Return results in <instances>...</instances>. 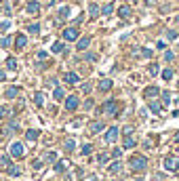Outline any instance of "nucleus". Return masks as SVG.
Here are the masks:
<instances>
[{"instance_id": "1", "label": "nucleus", "mask_w": 179, "mask_h": 181, "mask_svg": "<svg viewBox=\"0 0 179 181\" xmlns=\"http://www.w3.org/2000/svg\"><path fill=\"white\" fill-rule=\"evenodd\" d=\"M148 166V158L145 156H133L131 158V169L133 171H143Z\"/></svg>"}, {"instance_id": "2", "label": "nucleus", "mask_w": 179, "mask_h": 181, "mask_svg": "<svg viewBox=\"0 0 179 181\" xmlns=\"http://www.w3.org/2000/svg\"><path fill=\"white\" fill-rule=\"evenodd\" d=\"M103 114H110V116H120L118 103H116V101H108V103L103 105Z\"/></svg>"}, {"instance_id": "3", "label": "nucleus", "mask_w": 179, "mask_h": 181, "mask_svg": "<svg viewBox=\"0 0 179 181\" xmlns=\"http://www.w3.org/2000/svg\"><path fill=\"white\" fill-rule=\"evenodd\" d=\"M78 105H80V101H78V97H76V95H70V97L65 99V107H68L70 112H74Z\"/></svg>"}, {"instance_id": "4", "label": "nucleus", "mask_w": 179, "mask_h": 181, "mask_svg": "<svg viewBox=\"0 0 179 181\" xmlns=\"http://www.w3.org/2000/svg\"><path fill=\"white\" fill-rule=\"evenodd\" d=\"M164 169H167V171H177L179 169V160L173 158V156H169V158L164 160Z\"/></svg>"}, {"instance_id": "5", "label": "nucleus", "mask_w": 179, "mask_h": 181, "mask_svg": "<svg viewBox=\"0 0 179 181\" xmlns=\"http://www.w3.org/2000/svg\"><path fill=\"white\" fill-rule=\"evenodd\" d=\"M28 46V38H25V34H17V38H15V48L17 51H23Z\"/></svg>"}, {"instance_id": "6", "label": "nucleus", "mask_w": 179, "mask_h": 181, "mask_svg": "<svg viewBox=\"0 0 179 181\" xmlns=\"http://www.w3.org/2000/svg\"><path fill=\"white\" fill-rule=\"evenodd\" d=\"M116 139H118V129H116V127H110L108 133H105V141H108V143H114Z\"/></svg>"}, {"instance_id": "7", "label": "nucleus", "mask_w": 179, "mask_h": 181, "mask_svg": "<svg viewBox=\"0 0 179 181\" xmlns=\"http://www.w3.org/2000/svg\"><path fill=\"white\" fill-rule=\"evenodd\" d=\"M63 38L65 40H76L78 38V30L76 28H65L63 30Z\"/></svg>"}, {"instance_id": "8", "label": "nucleus", "mask_w": 179, "mask_h": 181, "mask_svg": "<svg viewBox=\"0 0 179 181\" xmlns=\"http://www.w3.org/2000/svg\"><path fill=\"white\" fill-rule=\"evenodd\" d=\"M63 80H65L68 84H78V82H80V76H78L76 72H68V74L63 76Z\"/></svg>"}, {"instance_id": "9", "label": "nucleus", "mask_w": 179, "mask_h": 181, "mask_svg": "<svg viewBox=\"0 0 179 181\" xmlns=\"http://www.w3.org/2000/svg\"><path fill=\"white\" fill-rule=\"evenodd\" d=\"M11 154H13L15 158H21V156H23V143H19V141L13 143V145H11Z\"/></svg>"}, {"instance_id": "10", "label": "nucleus", "mask_w": 179, "mask_h": 181, "mask_svg": "<svg viewBox=\"0 0 179 181\" xmlns=\"http://www.w3.org/2000/svg\"><path fill=\"white\" fill-rule=\"evenodd\" d=\"M158 95H160V89L158 87H148V89L143 90V97H148V99H154Z\"/></svg>"}, {"instance_id": "11", "label": "nucleus", "mask_w": 179, "mask_h": 181, "mask_svg": "<svg viewBox=\"0 0 179 181\" xmlns=\"http://www.w3.org/2000/svg\"><path fill=\"white\" fill-rule=\"evenodd\" d=\"M40 11V4L36 2V0H32V2H28V6H25V13H30V15H36Z\"/></svg>"}, {"instance_id": "12", "label": "nucleus", "mask_w": 179, "mask_h": 181, "mask_svg": "<svg viewBox=\"0 0 179 181\" xmlns=\"http://www.w3.org/2000/svg\"><path fill=\"white\" fill-rule=\"evenodd\" d=\"M89 44H91V38L87 36V38H80V40H78L76 48H78V51H87V48H89Z\"/></svg>"}, {"instance_id": "13", "label": "nucleus", "mask_w": 179, "mask_h": 181, "mask_svg": "<svg viewBox=\"0 0 179 181\" xmlns=\"http://www.w3.org/2000/svg\"><path fill=\"white\" fill-rule=\"evenodd\" d=\"M4 95H6L8 99H13V97H17V95H19V87H8V89L4 90Z\"/></svg>"}, {"instance_id": "14", "label": "nucleus", "mask_w": 179, "mask_h": 181, "mask_svg": "<svg viewBox=\"0 0 179 181\" xmlns=\"http://www.w3.org/2000/svg\"><path fill=\"white\" fill-rule=\"evenodd\" d=\"M135 145H137L135 137H131V135H124V147H127V150H131V147H135Z\"/></svg>"}, {"instance_id": "15", "label": "nucleus", "mask_w": 179, "mask_h": 181, "mask_svg": "<svg viewBox=\"0 0 179 181\" xmlns=\"http://www.w3.org/2000/svg\"><path fill=\"white\" fill-rule=\"evenodd\" d=\"M118 15H120L122 19L131 17V6H120V8H118Z\"/></svg>"}, {"instance_id": "16", "label": "nucleus", "mask_w": 179, "mask_h": 181, "mask_svg": "<svg viewBox=\"0 0 179 181\" xmlns=\"http://www.w3.org/2000/svg\"><path fill=\"white\" fill-rule=\"evenodd\" d=\"M15 131H17V120H11V122L4 127V133L8 135V133H15Z\"/></svg>"}, {"instance_id": "17", "label": "nucleus", "mask_w": 179, "mask_h": 181, "mask_svg": "<svg viewBox=\"0 0 179 181\" xmlns=\"http://www.w3.org/2000/svg\"><path fill=\"white\" fill-rule=\"evenodd\" d=\"M74 147H76V141H74V139H65L63 150H65V152H74Z\"/></svg>"}, {"instance_id": "18", "label": "nucleus", "mask_w": 179, "mask_h": 181, "mask_svg": "<svg viewBox=\"0 0 179 181\" xmlns=\"http://www.w3.org/2000/svg\"><path fill=\"white\" fill-rule=\"evenodd\" d=\"M53 97H55L57 101H61V99L65 97V93H63V89H61V87H57V89L53 90Z\"/></svg>"}, {"instance_id": "19", "label": "nucleus", "mask_w": 179, "mask_h": 181, "mask_svg": "<svg viewBox=\"0 0 179 181\" xmlns=\"http://www.w3.org/2000/svg\"><path fill=\"white\" fill-rule=\"evenodd\" d=\"M34 103H36L38 107L45 105V95H42V93H36V95H34Z\"/></svg>"}, {"instance_id": "20", "label": "nucleus", "mask_w": 179, "mask_h": 181, "mask_svg": "<svg viewBox=\"0 0 179 181\" xmlns=\"http://www.w3.org/2000/svg\"><path fill=\"white\" fill-rule=\"evenodd\" d=\"M150 110H152L154 114H162V110H164V107H162L160 103H156V101H154V103H150Z\"/></svg>"}, {"instance_id": "21", "label": "nucleus", "mask_w": 179, "mask_h": 181, "mask_svg": "<svg viewBox=\"0 0 179 181\" xmlns=\"http://www.w3.org/2000/svg\"><path fill=\"white\" fill-rule=\"evenodd\" d=\"M101 129H103V122H99V120H97V122H93V124H91V133H93V135H95V133H99V131H101Z\"/></svg>"}, {"instance_id": "22", "label": "nucleus", "mask_w": 179, "mask_h": 181, "mask_svg": "<svg viewBox=\"0 0 179 181\" xmlns=\"http://www.w3.org/2000/svg\"><path fill=\"white\" fill-rule=\"evenodd\" d=\"M99 89H101V90H110V89H112V80H108V78L101 80V82H99Z\"/></svg>"}, {"instance_id": "23", "label": "nucleus", "mask_w": 179, "mask_h": 181, "mask_svg": "<svg viewBox=\"0 0 179 181\" xmlns=\"http://www.w3.org/2000/svg\"><path fill=\"white\" fill-rule=\"evenodd\" d=\"M63 48H65V44H63V42H59V40H57V42H55V44H53V48H51V51H53V53H63Z\"/></svg>"}, {"instance_id": "24", "label": "nucleus", "mask_w": 179, "mask_h": 181, "mask_svg": "<svg viewBox=\"0 0 179 181\" xmlns=\"http://www.w3.org/2000/svg\"><path fill=\"white\" fill-rule=\"evenodd\" d=\"M25 139H28V141H36V139H38V131H28V133H25Z\"/></svg>"}, {"instance_id": "25", "label": "nucleus", "mask_w": 179, "mask_h": 181, "mask_svg": "<svg viewBox=\"0 0 179 181\" xmlns=\"http://www.w3.org/2000/svg\"><path fill=\"white\" fill-rule=\"evenodd\" d=\"M120 171H122V162H114L110 166V173H120Z\"/></svg>"}, {"instance_id": "26", "label": "nucleus", "mask_w": 179, "mask_h": 181, "mask_svg": "<svg viewBox=\"0 0 179 181\" xmlns=\"http://www.w3.org/2000/svg\"><path fill=\"white\" fill-rule=\"evenodd\" d=\"M6 173H8V177H17L19 175V169L17 166H6Z\"/></svg>"}, {"instance_id": "27", "label": "nucleus", "mask_w": 179, "mask_h": 181, "mask_svg": "<svg viewBox=\"0 0 179 181\" xmlns=\"http://www.w3.org/2000/svg\"><path fill=\"white\" fill-rule=\"evenodd\" d=\"M89 15L93 17V19H95V17L99 15V6H97V4H91V8H89Z\"/></svg>"}, {"instance_id": "28", "label": "nucleus", "mask_w": 179, "mask_h": 181, "mask_svg": "<svg viewBox=\"0 0 179 181\" xmlns=\"http://www.w3.org/2000/svg\"><path fill=\"white\" fill-rule=\"evenodd\" d=\"M101 13H103V15H112V13H114V6H112V2H110V4H105V6L101 8Z\"/></svg>"}, {"instance_id": "29", "label": "nucleus", "mask_w": 179, "mask_h": 181, "mask_svg": "<svg viewBox=\"0 0 179 181\" xmlns=\"http://www.w3.org/2000/svg\"><path fill=\"white\" fill-rule=\"evenodd\" d=\"M28 32H30V34H38V32H40V25H38V23H32V25H28Z\"/></svg>"}, {"instance_id": "30", "label": "nucleus", "mask_w": 179, "mask_h": 181, "mask_svg": "<svg viewBox=\"0 0 179 181\" xmlns=\"http://www.w3.org/2000/svg\"><path fill=\"white\" fill-rule=\"evenodd\" d=\"M6 65H8V70H17V59L8 57V59H6Z\"/></svg>"}, {"instance_id": "31", "label": "nucleus", "mask_w": 179, "mask_h": 181, "mask_svg": "<svg viewBox=\"0 0 179 181\" xmlns=\"http://www.w3.org/2000/svg\"><path fill=\"white\" fill-rule=\"evenodd\" d=\"M68 13H70V8H68V6H61V8H59V19H65Z\"/></svg>"}, {"instance_id": "32", "label": "nucleus", "mask_w": 179, "mask_h": 181, "mask_svg": "<svg viewBox=\"0 0 179 181\" xmlns=\"http://www.w3.org/2000/svg\"><path fill=\"white\" fill-rule=\"evenodd\" d=\"M55 171H57V173H63V171H65V162H61V160L55 162Z\"/></svg>"}, {"instance_id": "33", "label": "nucleus", "mask_w": 179, "mask_h": 181, "mask_svg": "<svg viewBox=\"0 0 179 181\" xmlns=\"http://www.w3.org/2000/svg\"><path fill=\"white\" fill-rule=\"evenodd\" d=\"M91 150H93V145H91V143H85V145H82V154H85V156H89Z\"/></svg>"}, {"instance_id": "34", "label": "nucleus", "mask_w": 179, "mask_h": 181, "mask_svg": "<svg viewBox=\"0 0 179 181\" xmlns=\"http://www.w3.org/2000/svg\"><path fill=\"white\" fill-rule=\"evenodd\" d=\"M0 46L2 48H8L11 46V38H0Z\"/></svg>"}, {"instance_id": "35", "label": "nucleus", "mask_w": 179, "mask_h": 181, "mask_svg": "<svg viewBox=\"0 0 179 181\" xmlns=\"http://www.w3.org/2000/svg\"><path fill=\"white\" fill-rule=\"evenodd\" d=\"M162 78H164V80H171V78H173V70H164V72H162Z\"/></svg>"}, {"instance_id": "36", "label": "nucleus", "mask_w": 179, "mask_h": 181, "mask_svg": "<svg viewBox=\"0 0 179 181\" xmlns=\"http://www.w3.org/2000/svg\"><path fill=\"white\" fill-rule=\"evenodd\" d=\"M0 164H2V166H11V160H8V156H0Z\"/></svg>"}, {"instance_id": "37", "label": "nucleus", "mask_w": 179, "mask_h": 181, "mask_svg": "<svg viewBox=\"0 0 179 181\" xmlns=\"http://www.w3.org/2000/svg\"><path fill=\"white\" fill-rule=\"evenodd\" d=\"M167 38L175 40V38H177V32H175V30H169V32H167Z\"/></svg>"}, {"instance_id": "38", "label": "nucleus", "mask_w": 179, "mask_h": 181, "mask_svg": "<svg viewBox=\"0 0 179 181\" xmlns=\"http://www.w3.org/2000/svg\"><path fill=\"white\" fill-rule=\"evenodd\" d=\"M173 59H175V55H173L171 51H167V53H164V61H173Z\"/></svg>"}, {"instance_id": "39", "label": "nucleus", "mask_w": 179, "mask_h": 181, "mask_svg": "<svg viewBox=\"0 0 179 181\" xmlns=\"http://www.w3.org/2000/svg\"><path fill=\"white\" fill-rule=\"evenodd\" d=\"M85 59H87V61H97V55H93V53H87V55H85Z\"/></svg>"}, {"instance_id": "40", "label": "nucleus", "mask_w": 179, "mask_h": 181, "mask_svg": "<svg viewBox=\"0 0 179 181\" xmlns=\"http://www.w3.org/2000/svg\"><path fill=\"white\" fill-rule=\"evenodd\" d=\"M8 28H11V21H2V23H0V30H2V32L8 30Z\"/></svg>"}, {"instance_id": "41", "label": "nucleus", "mask_w": 179, "mask_h": 181, "mask_svg": "<svg viewBox=\"0 0 179 181\" xmlns=\"http://www.w3.org/2000/svg\"><path fill=\"white\" fill-rule=\"evenodd\" d=\"M141 55H143V57H148V59H150V57H152V51H150V48H141Z\"/></svg>"}, {"instance_id": "42", "label": "nucleus", "mask_w": 179, "mask_h": 181, "mask_svg": "<svg viewBox=\"0 0 179 181\" xmlns=\"http://www.w3.org/2000/svg\"><path fill=\"white\" fill-rule=\"evenodd\" d=\"M2 13H4V15H11V4H4V6H2Z\"/></svg>"}, {"instance_id": "43", "label": "nucleus", "mask_w": 179, "mask_h": 181, "mask_svg": "<svg viewBox=\"0 0 179 181\" xmlns=\"http://www.w3.org/2000/svg\"><path fill=\"white\" fill-rule=\"evenodd\" d=\"M150 74H158V65H156V63L150 65Z\"/></svg>"}, {"instance_id": "44", "label": "nucleus", "mask_w": 179, "mask_h": 181, "mask_svg": "<svg viewBox=\"0 0 179 181\" xmlns=\"http://www.w3.org/2000/svg\"><path fill=\"white\" fill-rule=\"evenodd\" d=\"M162 101L169 103V101H171V95H169V93H162Z\"/></svg>"}, {"instance_id": "45", "label": "nucleus", "mask_w": 179, "mask_h": 181, "mask_svg": "<svg viewBox=\"0 0 179 181\" xmlns=\"http://www.w3.org/2000/svg\"><path fill=\"white\" fill-rule=\"evenodd\" d=\"M131 133H133L131 127H124V129H122V135H131Z\"/></svg>"}, {"instance_id": "46", "label": "nucleus", "mask_w": 179, "mask_h": 181, "mask_svg": "<svg viewBox=\"0 0 179 181\" xmlns=\"http://www.w3.org/2000/svg\"><path fill=\"white\" fill-rule=\"evenodd\" d=\"M4 114H8V110L4 105H0V118H4Z\"/></svg>"}, {"instance_id": "47", "label": "nucleus", "mask_w": 179, "mask_h": 181, "mask_svg": "<svg viewBox=\"0 0 179 181\" xmlns=\"http://www.w3.org/2000/svg\"><path fill=\"white\" fill-rule=\"evenodd\" d=\"M120 154H122L120 150H114V152H112V156H114V158H120Z\"/></svg>"}, {"instance_id": "48", "label": "nucleus", "mask_w": 179, "mask_h": 181, "mask_svg": "<svg viewBox=\"0 0 179 181\" xmlns=\"http://www.w3.org/2000/svg\"><path fill=\"white\" fill-rule=\"evenodd\" d=\"M156 46H158V51H164V48H167V44H164V42H158Z\"/></svg>"}, {"instance_id": "49", "label": "nucleus", "mask_w": 179, "mask_h": 181, "mask_svg": "<svg viewBox=\"0 0 179 181\" xmlns=\"http://www.w3.org/2000/svg\"><path fill=\"white\" fill-rule=\"evenodd\" d=\"M145 2H148V4H156L158 0H145Z\"/></svg>"}, {"instance_id": "50", "label": "nucleus", "mask_w": 179, "mask_h": 181, "mask_svg": "<svg viewBox=\"0 0 179 181\" xmlns=\"http://www.w3.org/2000/svg\"><path fill=\"white\" fill-rule=\"evenodd\" d=\"M0 80H4V72L2 70H0Z\"/></svg>"}, {"instance_id": "51", "label": "nucleus", "mask_w": 179, "mask_h": 181, "mask_svg": "<svg viewBox=\"0 0 179 181\" xmlns=\"http://www.w3.org/2000/svg\"><path fill=\"white\" fill-rule=\"evenodd\" d=\"M175 141H177V143H179V133H177V135H175Z\"/></svg>"}, {"instance_id": "52", "label": "nucleus", "mask_w": 179, "mask_h": 181, "mask_svg": "<svg viewBox=\"0 0 179 181\" xmlns=\"http://www.w3.org/2000/svg\"><path fill=\"white\" fill-rule=\"evenodd\" d=\"M177 23H179V17H177Z\"/></svg>"}]
</instances>
